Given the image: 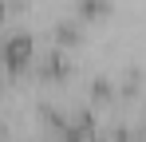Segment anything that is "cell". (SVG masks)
<instances>
[{"label":"cell","mask_w":146,"mask_h":142,"mask_svg":"<svg viewBox=\"0 0 146 142\" xmlns=\"http://www.w3.org/2000/svg\"><path fill=\"white\" fill-rule=\"evenodd\" d=\"M4 55H8V67H12V71H24V67H28V55H32V40H28V36L8 40Z\"/></svg>","instance_id":"1"},{"label":"cell","mask_w":146,"mask_h":142,"mask_svg":"<svg viewBox=\"0 0 146 142\" xmlns=\"http://www.w3.org/2000/svg\"><path fill=\"white\" fill-rule=\"evenodd\" d=\"M79 16H107V0H79Z\"/></svg>","instance_id":"2"},{"label":"cell","mask_w":146,"mask_h":142,"mask_svg":"<svg viewBox=\"0 0 146 142\" xmlns=\"http://www.w3.org/2000/svg\"><path fill=\"white\" fill-rule=\"evenodd\" d=\"M55 40H59V44H79V28H75V24H59V28H55Z\"/></svg>","instance_id":"3"},{"label":"cell","mask_w":146,"mask_h":142,"mask_svg":"<svg viewBox=\"0 0 146 142\" xmlns=\"http://www.w3.org/2000/svg\"><path fill=\"white\" fill-rule=\"evenodd\" d=\"M44 75H48V79H55V75H67V63H63L59 55H51L48 63H44Z\"/></svg>","instance_id":"4"},{"label":"cell","mask_w":146,"mask_h":142,"mask_svg":"<svg viewBox=\"0 0 146 142\" xmlns=\"http://www.w3.org/2000/svg\"><path fill=\"white\" fill-rule=\"evenodd\" d=\"M95 95H99V99H107V95H111V83H103V79H99V83H95Z\"/></svg>","instance_id":"5"},{"label":"cell","mask_w":146,"mask_h":142,"mask_svg":"<svg viewBox=\"0 0 146 142\" xmlns=\"http://www.w3.org/2000/svg\"><path fill=\"white\" fill-rule=\"evenodd\" d=\"M0 16H4V4H0Z\"/></svg>","instance_id":"6"}]
</instances>
